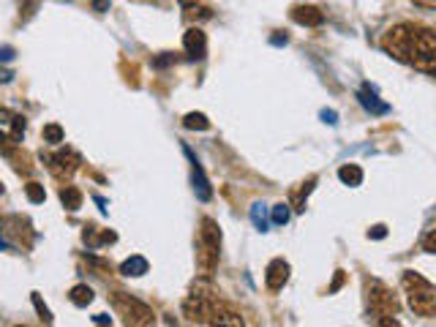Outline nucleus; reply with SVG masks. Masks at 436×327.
Segmentation results:
<instances>
[{
	"label": "nucleus",
	"mask_w": 436,
	"mask_h": 327,
	"mask_svg": "<svg viewBox=\"0 0 436 327\" xmlns=\"http://www.w3.org/2000/svg\"><path fill=\"white\" fill-rule=\"evenodd\" d=\"M16 327H25V325H16Z\"/></svg>",
	"instance_id": "nucleus-42"
},
{
	"label": "nucleus",
	"mask_w": 436,
	"mask_h": 327,
	"mask_svg": "<svg viewBox=\"0 0 436 327\" xmlns=\"http://www.w3.org/2000/svg\"><path fill=\"white\" fill-rule=\"evenodd\" d=\"M314 183H317V178H311V180H308V183H303V188H297V191L292 194V202H294V210H297V213L306 210V196L311 194Z\"/></svg>",
	"instance_id": "nucleus-20"
},
{
	"label": "nucleus",
	"mask_w": 436,
	"mask_h": 327,
	"mask_svg": "<svg viewBox=\"0 0 436 327\" xmlns=\"http://www.w3.org/2000/svg\"><path fill=\"white\" fill-rule=\"evenodd\" d=\"M93 11H98V14L110 11V0H93Z\"/></svg>",
	"instance_id": "nucleus-30"
},
{
	"label": "nucleus",
	"mask_w": 436,
	"mask_h": 327,
	"mask_svg": "<svg viewBox=\"0 0 436 327\" xmlns=\"http://www.w3.org/2000/svg\"><path fill=\"white\" fill-rule=\"evenodd\" d=\"M0 194H3V186H0Z\"/></svg>",
	"instance_id": "nucleus-41"
},
{
	"label": "nucleus",
	"mask_w": 436,
	"mask_h": 327,
	"mask_svg": "<svg viewBox=\"0 0 436 327\" xmlns=\"http://www.w3.org/2000/svg\"><path fill=\"white\" fill-rule=\"evenodd\" d=\"M110 303H112L115 313L123 319L126 327H150L153 325V309L145 306L142 300L131 297L126 292H112L110 294Z\"/></svg>",
	"instance_id": "nucleus-4"
},
{
	"label": "nucleus",
	"mask_w": 436,
	"mask_h": 327,
	"mask_svg": "<svg viewBox=\"0 0 436 327\" xmlns=\"http://www.w3.org/2000/svg\"><path fill=\"white\" fill-rule=\"evenodd\" d=\"M93 319H96L98 325H110V316H107V313H96Z\"/></svg>",
	"instance_id": "nucleus-38"
},
{
	"label": "nucleus",
	"mask_w": 436,
	"mask_h": 327,
	"mask_svg": "<svg viewBox=\"0 0 436 327\" xmlns=\"http://www.w3.org/2000/svg\"><path fill=\"white\" fill-rule=\"evenodd\" d=\"M385 235H388V229L382 227V224H379V227H373L371 232H368V237H376V240H379V237H385Z\"/></svg>",
	"instance_id": "nucleus-32"
},
{
	"label": "nucleus",
	"mask_w": 436,
	"mask_h": 327,
	"mask_svg": "<svg viewBox=\"0 0 436 327\" xmlns=\"http://www.w3.org/2000/svg\"><path fill=\"white\" fill-rule=\"evenodd\" d=\"M31 300H33V306H36V311H38V319H41L44 325H52V311H49V309H47V303L41 300V294L33 292V294H31Z\"/></svg>",
	"instance_id": "nucleus-22"
},
{
	"label": "nucleus",
	"mask_w": 436,
	"mask_h": 327,
	"mask_svg": "<svg viewBox=\"0 0 436 327\" xmlns=\"http://www.w3.org/2000/svg\"><path fill=\"white\" fill-rule=\"evenodd\" d=\"M147 270H150V264H147V259L145 257H139V254H137V257H129V259L120 264V273L126 278H139V276H145Z\"/></svg>",
	"instance_id": "nucleus-14"
},
{
	"label": "nucleus",
	"mask_w": 436,
	"mask_h": 327,
	"mask_svg": "<svg viewBox=\"0 0 436 327\" xmlns=\"http://www.w3.org/2000/svg\"><path fill=\"white\" fill-rule=\"evenodd\" d=\"M183 153L188 156V161H191V180H194V191L196 196L202 199V202H211L213 196V188H211V180L205 178V169L199 166V161H196V156L188 150V147H183Z\"/></svg>",
	"instance_id": "nucleus-10"
},
{
	"label": "nucleus",
	"mask_w": 436,
	"mask_h": 327,
	"mask_svg": "<svg viewBox=\"0 0 436 327\" xmlns=\"http://www.w3.org/2000/svg\"><path fill=\"white\" fill-rule=\"evenodd\" d=\"M412 3L420 9H436V0H412Z\"/></svg>",
	"instance_id": "nucleus-35"
},
{
	"label": "nucleus",
	"mask_w": 436,
	"mask_h": 327,
	"mask_svg": "<svg viewBox=\"0 0 436 327\" xmlns=\"http://www.w3.org/2000/svg\"><path fill=\"white\" fill-rule=\"evenodd\" d=\"M186 16L188 19H211V9H202V6H191V9H186Z\"/></svg>",
	"instance_id": "nucleus-26"
},
{
	"label": "nucleus",
	"mask_w": 436,
	"mask_h": 327,
	"mask_svg": "<svg viewBox=\"0 0 436 327\" xmlns=\"http://www.w3.org/2000/svg\"><path fill=\"white\" fill-rule=\"evenodd\" d=\"M341 284H344V270H336V281H333V286H330V292H339Z\"/></svg>",
	"instance_id": "nucleus-31"
},
{
	"label": "nucleus",
	"mask_w": 436,
	"mask_h": 327,
	"mask_svg": "<svg viewBox=\"0 0 436 327\" xmlns=\"http://www.w3.org/2000/svg\"><path fill=\"white\" fill-rule=\"evenodd\" d=\"M183 126L191 129V131H208L211 129V120H208L202 112H188L186 117H183Z\"/></svg>",
	"instance_id": "nucleus-19"
},
{
	"label": "nucleus",
	"mask_w": 436,
	"mask_h": 327,
	"mask_svg": "<svg viewBox=\"0 0 436 327\" xmlns=\"http://www.w3.org/2000/svg\"><path fill=\"white\" fill-rule=\"evenodd\" d=\"M183 47H186V52L194 60H202L205 52H208V36H205V31L202 28H188L186 36H183Z\"/></svg>",
	"instance_id": "nucleus-11"
},
{
	"label": "nucleus",
	"mask_w": 436,
	"mask_h": 327,
	"mask_svg": "<svg viewBox=\"0 0 436 327\" xmlns=\"http://www.w3.org/2000/svg\"><path fill=\"white\" fill-rule=\"evenodd\" d=\"M208 325L211 327H245L243 322L240 311H235L232 306H226V303H216L211 311V316H208Z\"/></svg>",
	"instance_id": "nucleus-8"
},
{
	"label": "nucleus",
	"mask_w": 436,
	"mask_h": 327,
	"mask_svg": "<svg viewBox=\"0 0 436 327\" xmlns=\"http://www.w3.org/2000/svg\"><path fill=\"white\" fill-rule=\"evenodd\" d=\"M422 248H425L428 254H436V229H431V232L422 237Z\"/></svg>",
	"instance_id": "nucleus-28"
},
{
	"label": "nucleus",
	"mask_w": 436,
	"mask_h": 327,
	"mask_svg": "<svg viewBox=\"0 0 436 327\" xmlns=\"http://www.w3.org/2000/svg\"><path fill=\"white\" fill-rule=\"evenodd\" d=\"M357 98H360V104H363L366 109H371V112H376V114L388 112V104H379V101H376V93H373L368 85H366V90H363Z\"/></svg>",
	"instance_id": "nucleus-18"
},
{
	"label": "nucleus",
	"mask_w": 436,
	"mask_h": 327,
	"mask_svg": "<svg viewBox=\"0 0 436 327\" xmlns=\"http://www.w3.org/2000/svg\"><path fill=\"white\" fill-rule=\"evenodd\" d=\"M322 117H324V123H330V126H336V117H339V114L333 112V109H324V112H322Z\"/></svg>",
	"instance_id": "nucleus-33"
},
{
	"label": "nucleus",
	"mask_w": 436,
	"mask_h": 327,
	"mask_svg": "<svg viewBox=\"0 0 436 327\" xmlns=\"http://www.w3.org/2000/svg\"><path fill=\"white\" fill-rule=\"evenodd\" d=\"M218 251H221V229L213 218H202V229H199V248H196V267L199 276L211 278L216 264H218Z\"/></svg>",
	"instance_id": "nucleus-3"
},
{
	"label": "nucleus",
	"mask_w": 436,
	"mask_h": 327,
	"mask_svg": "<svg viewBox=\"0 0 436 327\" xmlns=\"http://www.w3.org/2000/svg\"><path fill=\"white\" fill-rule=\"evenodd\" d=\"M104 327H110V325H104Z\"/></svg>",
	"instance_id": "nucleus-43"
},
{
	"label": "nucleus",
	"mask_w": 436,
	"mask_h": 327,
	"mask_svg": "<svg viewBox=\"0 0 436 327\" xmlns=\"http://www.w3.org/2000/svg\"><path fill=\"white\" fill-rule=\"evenodd\" d=\"M401 286L406 292V303L418 316H436V286L431 281H425L420 273L406 270L401 276Z\"/></svg>",
	"instance_id": "nucleus-2"
},
{
	"label": "nucleus",
	"mask_w": 436,
	"mask_h": 327,
	"mask_svg": "<svg viewBox=\"0 0 436 327\" xmlns=\"http://www.w3.org/2000/svg\"><path fill=\"white\" fill-rule=\"evenodd\" d=\"M44 164H47V169L55 175L58 180H68L77 169H80V153L77 150H71V147H63V150H58V153H49L44 156Z\"/></svg>",
	"instance_id": "nucleus-7"
},
{
	"label": "nucleus",
	"mask_w": 436,
	"mask_h": 327,
	"mask_svg": "<svg viewBox=\"0 0 436 327\" xmlns=\"http://www.w3.org/2000/svg\"><path fill=\"white\" fill-rule=\"evenodd\" d=\"M216 303H218V297L213 292V286L208 281H199V284L191 286L188 297L183 300V313H186V319H191V322H208V316H211V311Z\"/></svg>",
	"instance_id": "nucleus-6"
},
{
	"label": "nucleus",
	"mask_w": 436,
	"mask_h": 327,
	"mask_svg": "<svg viewBox=\"0 0 436 327\" xmlns=\"http://www.w3.org/2000/svg\"><path fill=\"white\" fill-rule=\"evenodd\" d=\"M292 19L297 25H306V28H319L324 22V14L317 6H294L292 9Z\"/></svg>",
	"instance_id": "nucleus-13"
},
{
	"label": "nucleus",
	"mask_w": 436,
	"mask_h": 327,
	"mask_svg": "<svg viewBox=\"0 0 436 327\" xmlns=\"http://www.w3.org/2000/svg\"><path fill=\"white\" fill-rule=\"evenodd\" d=\"M68 297H71V303H74V306L85 309V306H90V303H93V289H90L87 284H77V286L68 292Z\"/></svg>",
	"instance_id": "nucleus-17"
},
{
	"label": "nucleus",
	"mask_w": 436,
	"mask_h": 327,
	"mask_svg": "<svg viewBox=\"0 0 436 327\" xmlns=\"http://www.w3.org/2000/svg\"><path fill=\"white\" fill-rule=\"evenodd\" d=\"M44 142H49V145L63 142V129H60L58 123H49V126H44Z\"/></svg>",
	"instance_id": "nucleus-23"
},
{
	"label": "nucleus",
	"mask_w": 436,
	"mask_h": 327,
	"mask_svg": "<svg viewBox=\"0 0 436 327\" xmlns=\"http://www.w3.org/2000/svg\"><path fill=\"white\" fill-rule=\"evenodd\" d=\"M251 218H254V227L257 229H267V218H265V210H262V205H254V210H251Z\"/></svg>",
	"instance_id": "nucleus-25"
},
{
	"label": "nucleus",
	"mask_w": 436,
	"mask_h": 327,
	"mask_svg": "<svg viewBox=\"0 0 436 327\" xmlns=\"http://www.w3.org/2000/svg\"><path fill=\"white\" fill-rule=\"evenodd\" d=\"M289 215H292L289 205H284V202H281V205H275V208H273V224H275V227H284V224L289 221Z\"/></svg>",
	"instance_id": "nucleus-24"
},
{
	"label": "nucleus",
	"mask_w": 436,
	"mask_h": 327,
	"mask_svg": "<svg viewBox=\"0 0 436 327\" xmlns=\"http://www.w3.org/2000/svg\"><path fill=\"white\" fill-rule=\"evenodd\" d=\"M60 202H63L65 210H80L82 208V191L77 188V186H63L60 188Z\"/></svg>",
	"instance_id": "nucleus-15"
},
{
	"label": "nucleus",
	"mask_w": 436,
	"mask_h": 327,
	"mask_svg": "<svg viewBox=\"0 0 436 327\" xmlns=\"http://www.w3.org/2000/svg\"><path fill=\"white\" fill-rule=\"evenodd\" d=\"M25 194H28V199H31L33 205H41V202L47 199V191H44V186H41V183H36V180H31V183L25 186Z\"/></svg>",
	"instance_id": "nucleus-21"
},
{
	"label": "nucleus",
	"mask_w": 436,
	"mask_h": 327,
	"mask_svg": "<svg viewBox=\"0 0 436 327\" xmlns=\"http://www.w3.org/2000/svg\"><path fill=\"white\" fill-rule=\"evenodd\" d=\"M183 9H191V6H196V0H178Z\"/></svg>",
	"instance_id": "nucleus-39"
},
{
	"label": "nucleus",
	"mask_w": 436,
	"mask_h": 327,
	"mask_svg": "<svg viewBox=\"0 0 436 327\" xmlns=\"http://www.w3.org/2000/svg\"><path fill=\"white\" fill-rule=\"evenodd\" d=\"M287 41H289L287 36H275V38H273V44H287Z\"/></svg>",
	"instance_id": "nucleus-40"
},
{
	"label": "nucleus",
	"mask_w": 436,
	"mask_h": 327,
	"mask_svg": "<svg viewBox=\"0 0 436 327\" xmlns=\"http://www.w3.org/2000/svg\"><path fill=\"white\" fill-rule=\"evenodd\" d=\"M0 58H3V60H11V58H14V49L3 47V49H0Z\"/></svg>",
	"instance_id": "nucleus-36"
},
{
	"label": "nucleus",
	"mask_w": 436,
	"mask_h": 327,
	"mask_svg": "<svg viewBox=\"0 0 436 327\" xmlns=\"http://www.w3.org/2000/svg\"><path fill=\"white\" fill-rule=\"evenodd\" d=\"M14 120V112L11 109H0V123H11Z\"/></svg>",
	"instance_id": "nucleus-34"
},
{
	"label": "nucleus",
	"mask_w": 436,
	"mask_h": 327,
	"mask_svg": "<svg viewBox=\"0 0 436 327\" xmlns=\"http://www.w3.org/2000/svg\"><path fill=\"white\" fill-rule=\"evenodd\" d=\"M339 178L344 186H352V188H355V186L363 183V169H360L357 164H344L339 169Z\"/></svg>",
	"instance_id": "nucleus-16"
},
{
	"label": "nucleus",
	"mask_w": 436,
	"mask_h": 327,
	"mask_svg": "<svg viewBox=\"0 0 436 327\" xmlns=\"http://www.w3.org/2000/svg\"><path fill=\"white\" fill-rule=\"evenodd\" d=\"M373 327H401L398 316H373Z\"/></svg>",
	"instance_id": "nucleus-27"
},
{
	"label": "nucleus",
	"mask_w": 436,
	"mask_h": 327,
	"mask_svg": "<svg viewBox=\"0 0 436 327\" xmlns=\"http://www.w3.org/2000/svg\"><path fill=\"white\" fill-rule=\"evenodd\" d=\"M117 240V235H115L112 229H98V227H85L82 232V243L87 245V248H101V245H110Z\"/></svg>",
	"instance_id": "nucleus-12"
},
{
	"label": "nucleus",
	"mask_w": 436,
	"mask_h": 327,
	"mask_svg": "<svg viewBox=\"0 0 436 327\" xmlns=\"http://www.w3.org/2000/svg\"><path fill=\"white\" fill-rule=\"evenodd\" d=\"M287 281H289V262L278 257V259H273L267 264V270H265V284H267L270 292H278V289H284Z\"/></svg>",
	"instance_id": "nucleus-9"
},
{
	"label": "nucleus",
	"mask_w": 436,
	"mask_h": 327,
	"mask_svg": "<svg viewBox=\"0 0 436 327\" xmlns=\"http://www.w3.org/2000/svg\"><path fill=\"white\" fill-rule=\"evenodd\" d=\"M9 145H14V142H11V136H9V134H3V131H0V147H9Z\"/></svg>",
	"instance_id": "nucleus-37"
},
{
	"label": "nucleus",
	"mask_w": 436,
	"mask_h": 327,
	"mask_svg": "<svg viewBox=\"0 0 436 327\" xmlns=\"http://www.w3.org/2000/svg\"><path fill=\"white\" fill-rule=\"evenodd\" d=\"M366 303L371 316H398V297L390 292L388 284H382L379 278H366Z\"/></svg>",
	"instance_id": "nucleus-5"
},
{
	"label": "nucleus",
	"mask_w": 436,
	"mask_h": 327,
	"mask_svg": "<svg viewBox=\"0 0 436 327\" xmlns=\"http://www.w3.org/2000/svg\"><path fill=\"white\" fill-rule=\"evenodd\" d=\"M382 49L395 60L436 77V31L431 28L412 25V22L393 25L382 36Z\"/></svg>",
	"instance_id": "nucleus-1"
},
{
	"label": "nucleus",
	"mask_w": 436,
	"mask_h": 327,
	"mask_svg": "<svg viewBox=\"0 0 436 327\" xmlns=\"http://www.w3.org/2000/svg\"><path fill=\"white\" fill-rule=\"evenodd\" d=\"M19 6H22V11H25V19L33 16V11L38 9V0H19Z\"/></svg>",
	"instance_id": "nucleus-29"
}]
</instances>
